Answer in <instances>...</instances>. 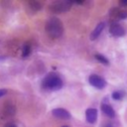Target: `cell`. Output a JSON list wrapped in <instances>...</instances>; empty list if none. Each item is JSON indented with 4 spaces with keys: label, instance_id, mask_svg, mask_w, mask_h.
<instances>
[{
    "label": "cell",
    "instance_id": "cell-10",
    "mask_svg": "<svg viewBox=\"0 0 127 127\" xmlns=\"http://www.w3.org/2000/svg\"><path fill=\"white\" fill-rule=\"evenodd\" d=\"M95 59H96L98 62H100L101 64H105V65H108V64H109L108 59L105 58V57H104L103 55H101V54H96V55H95Z\"/></svg>",
    "mask_w": 127,
    "mask_h": 127
},
{
    "label": "cell",
    "instance_id": "cell-15",
    "mask_svg": "<svg viewBox=\"0 0 127 127\" xmlns=\"http://www.w3.org/2000/svg\"><path fill=\"white\" fill-rule=\"evenodd\" d=\"M7 93V90L6 89H3V88H0V97H2L3 95H5Z\"/></svg>",
    "mask_w": 127,
    "mask_h": 127
},
{
    "label": "cell",
    "instance_id": "cell-1",
    "mask_svg": "<svg viewBox=\"0 0 127 127\" xmlns=\"http://www.w3.org/2000/svg\"><path fill=\"white\" fill-rule=\"evenodd\" d=\"M46 32L47 34L53 38V39H57L60 38L63 33H64V26L62 21L58 18V17H52L50 18L47 23H46Z\"/></svg>",
    "mask_w": 127,
    "mask_h": 127
},
{
    "label": "cell",
    "instance_id": "cell-3",
    "mask_svg": "<svg viewBox=\"0 0 127 127\" xmlns=\"http://www.w3.org/2000/svg\"><path fill=\"white\" fill-rule=\"evenodd\" d=\"M71 6L70 1H54L50 4L49 10L53 13H63L67 10H69Z\"/></svg>",
    "mask_w": 127,
    "mask_h": 127
},
{
    "label": "cell",
    "instance_id": "cell-9",
    "mask_svg": "<svg viewBox=\"0 0 127 127\" xmlns=\"http://www.w3.org/2000/svg\"><path fill=\"white\" fill-rule=\"evenodd\" d=\"M101 111L109 118H113L115 117V111L114 109L109 105V104H106V103H103L101 104Z\"/></svg>",
    "mask_w": 127,
    "mask_h": 127
},
{
    "label": "cell",
    "instance_id": "cell-13",
    "mask_svg": "<svg viewBox=\"0 0 127 127\" xmlns=\"http://www.w3.org/2000/svg\"><path fill=\"white\" fill-rule=\"evenodd\" d=\"M30 4V6H31V8L32 9H36V10H40L41 9V4L40 3H38V2H30L29 3Z\"/></svg>",
    "mask_w": 127,
    "mask_h": 127
},
{
    "label": "cell",
    "instance_id": "cell-11",
    "mask_svg": "<svg viewBox=\"0 0 127 127\" xmlns=\"http://www.w3.org/2000/svg\"><path fill=\"white\" fill-rule=\"evenodd\" d=\"M31 53V48L29 45H24L22 49V56L23 57H28Z\"/></svg>",
    "mask_w": 127,
    "mask_h": 127
},
{
    "label": "cell",
    "instance_id": "cell-7",
    "mask_svg": "<svg viewBox=\"0 0 127 127\" xmlns=\"http://www.w3.org/2000/svg\"><path fill=\"white\" fill-rule=\"evenodd\" d=\"M85 118L86 121L90 124H93L97 120V110L95 108H88L85 111Z\"/></svg>",
    "mask_w": 127,
    "mask_h": 127
},
{
    "label": "cell",
    "instance_id": "cell-14",
    "mask_svg": "<svg viewBox=\"0 0 127 127\" xmlns=\"http://www.w3.org/2000/svg\"><path fill=\"white\" fill-rule=\"evenodd\" d=\"M116 16H118L119 19H125V18H127V12L126 11H118L116 13Z\"/></svg>",
    "mask_w": 127,
    "mask_h": 127
},
{
    "label": "cell",
    "instance_id": "cell-16",
    "mask_svg": "<svg viewBox=\"0 0 127 127\" xmlns=\"http://www.w3.org/2000/svg\"><path fill=\"white\" fill-rule=\"evenodd\" d=\"M102 127H113V125H112L111 123H106V124H104Z\"/></svg>",
    "mask_w": 127,
    "mask_h": 127
},
{
    "label": "cell",
    "instance_id": "cell-6",
    "mask_svg": "<svg viewBox=\"0 0 127 127\" xmlns=\"http://www.w3.org/2000/svg\"><path fill=\"white\" fill-rule=\"evenodd\" d=\"M109 32L114 37H122L125 35V30L119 24H112L109 28Z\"/></svg>",
    "mask_w": 127,
    "mask_h": 127
},
{
    "label": "cell",
    "instance_id": "cell-17",
    "mask_svg": "<svg viewBox=\"0 0 127 127\" xmlns=\"http://www.w3.org/2000/svg\"><path fill=\"white\" fill-rule=\"evenodd\" d=\"M8 127H17V126H16V125H14V124H10Z\"/></svg>",
    "mask_w": 127,
    "mask_h": 127
},
{
    "label": "cell",
    "instance_id": "cell-5",
    "mask_svg": "<svg viewBox=\"0 0 127 127\" xmlns=\"http://www.w3.org/2000/svg\"><path fill=\"white\" fill-rule=\"evenodd\" d=\"M52 113L56 118H59V119L66 120V119L70 118V113L64 108H55V109H53Z\"/></svg>",
    "mask_w": 127,
    "mask_h": 127
},
{
    "label": "cell",
    "instance_id": "cell-8",
    "mask_svg": "<svg viewBox=\"0 0 127 127\" xmlns=\"http://www.w3.org/2000/svg\"><path fill=\"white\" fill-rule=\"evenodd\" d=\"M104 27H105V23H104V22H100L99 24H97L96 27L94 28V30H93V31L91 32V34H90V40H92V41L96 40V39L100 36V34H101V32L103 31Z\"/></svg>",
    "mask_w": 127,
    "mask_h": 127
},
{
    "label": "cell",
    "instance_id": "cell-18",
    "mask_svg": "<svg viewBox=\"0 0 127 127\" xmlns=\"http://www.w3.org/2000/svg\"><path fill=\"white\" fill-rule=\"evenodd\" d=\"M62 127H69V126H67V125H64V126H62Z\"/></svg>",
    "mask_w": 127,
    "mask_h": 127
},
{
    "label": "cell",
    "instance_id": "cell-2",
    "mask_svg": "<svg viewBox=\"0 0 127 127\" xmlns=\"http://www.w3.org/2000/svg\"><path fill=\"white\" fill-rule=\"evenodd\" d=\"M63 79L56 72L48 73L42 81V86L48 90H60L63 87Z\"/></svg>",
    "mask_w": 127,
    "mask_h": 127
},
{
    "label": "cell",
    "instance_id": "cell-4",
    "mask_svg": "<svg viewBox=\"0 0 127 127\" xmlns=\"http://www.w3.org/2000/svg\"><path fill=\"white\" fill-rule=\"evenodd\" d=\"M88 81H89V83H90L93 87L98 88V89H102V88H104L105 85H106L105 79H104L103 77H101L100 75H98V74H91V75H89Z\"/></svg>",
    "mask_w": 127,
    "mask_h": 127
},
{
    "label": "cell",
    "instance_id": "cell-12",
    "mask_svg": "<svg viewBox=\"0 0 127 127\" xmlns=\"http://www.w3.org/2000/svg\"><path fill=\"white\" fill-rule=\"evenodd\" d=\"M123 96H124V95H123V92L120 91V90H116V91H114V92L112 93V98H113L114 100H120Z\"/></svg>",
    "mask_w": 127,
    "mask_h": 127
}]
</instances>
